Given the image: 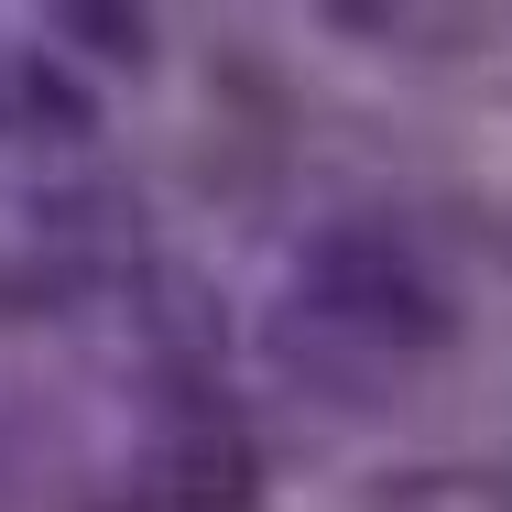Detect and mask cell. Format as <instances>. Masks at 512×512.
<instances>
[{"label":"cell","instance_id":"7a4b0ae2","mask_svg":"<svg viewBox=\"0 0 512 512\" xmlns=\"http://www.w3.org/2000/svg\"><path fill=\"white\" fill-rule=\"evenodd\" d=\"M164 480H175V502H197V512H240L251 480H262V458H251L240 425H186L175 458H164Z\"/></svg>","mask_w":512,"mask_h":512},{"label":"cell","instance_id":"6da1fadb","mask_svg":"<svg viewBox=\"0 0 512 512\" xmlns=\"http://www.w3.org/2000/svg\"><path fill=\"white\" fill-rule=\"evenodd\" d=\"M316 306L349 316V327H371V338H404V349H436L458 316H447V295L425 284V262H414L393 229H327L316 240Z\"/></svg>","mask_w":512,"mask_h":512}]
</instances>
